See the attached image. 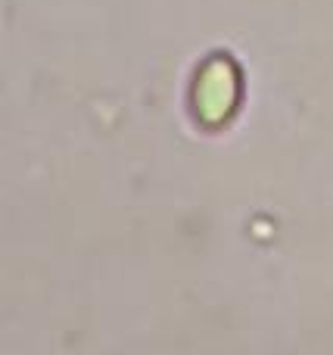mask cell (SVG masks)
Segmentation results:
<instances>
[{
    "instance_id": "cell-1",
    "label": "cell",
    "mask_w": 333,
    "mask_h": 355,
    "mask_svg": "<svg viewBox=\"0 0 333 355\" xmlns=\"http://www.w3.org/2000/svg\"><path fill=\"white\" fill-rule=\"evenodd\" d=\"M240 100V69L228 56H212L197 75L193 85V106L199 122L222 125L234 112Z\"/></svg>"
}]
</instances>
